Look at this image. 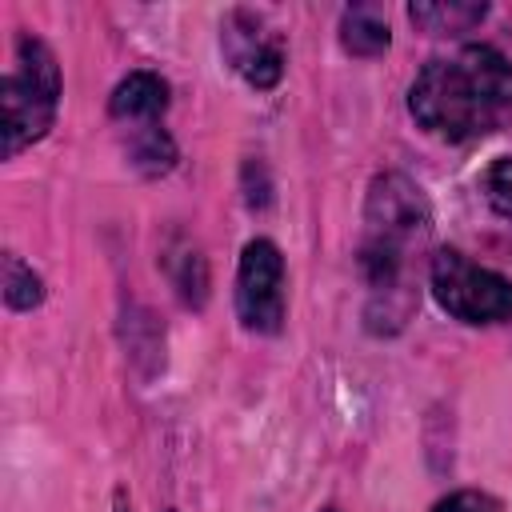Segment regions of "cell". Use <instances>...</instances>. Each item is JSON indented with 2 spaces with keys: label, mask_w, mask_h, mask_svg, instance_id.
I'll list each match as a JSON object with an SVG mask.
<instances>
[{
  "label": "cell",
  "mask_w": 512,
  "mask_h": 512,
  "mask_svg": "<svg viewBox=\"0 0 512 512\" xmlns=\"http://www.w3.org/2000/svg\"><path fill=\"white\" fill-rule=\"evenodd\" d=\"M408 108L420 128L452 144L500 132L512 120V64L488 44L436 56L412 80Z\"/></svg>",
  "instance_id": "6da1fadb"
},
{
  "label": "cell",
  "mask_w": 512,
  "mask_h": 512,
  "mask_svg": "<svg viewBox=\"0 0 512 512\" xmlns=\"http://www.w3.org/2000/svg\"><path fill=\"white\" fill-rule=\"evenodd\" d=\"M60 104V68L44 40L20 36L16 40V64L4 76V156H16L20 148L36 144Z\"/></svg>",
  "instance_id": "7a4b0ae2"
},
{
  "label": "cell",
  "mask_w": 512,
  "mask_h": 512,
  "mask_svg": "<svg viewBox=\"0 0 512 512\" xmlns=\"http://www.w3.org/2000/svg\"><path fill=\"white\" fill-rule=\"evenodd\" d=\"M432 292L444 312L464 324H500L512 320V280L472 264L456 248H440L432 256Z\"/></svg>",
  "instance_id": "3957f363"
},
{
  "label": "cell",
  "mask_w": 512,
  "mask_h": 512,
  "mask_svg": "<svg viewBox=\"0 0 512 512\" xmlns=\"http://www.w3.org/2000/svg\"><path fill=\"white\" fill-rule=\"evenodd\" d=\"M364 220H368V244H384V248L408 252L416 240L428 236L432 208H428L424 192H420L408 176L384 172V176H376L372 188H368Z\"/></svg>",
  "instance_id": "277c9868"
},
{
  "label": "cell",
  "mask_w": 512,
  "mask_h": 512,
  "mask_svg": "<svg viewBox=\"0 0 512 512\" xmlns=\"http://www.w3.org/2000/svg\"><path fill=\"white\" fill-rule=\"evenodd\" d=\"M236 312L252 332H280L284 324V256L272 240H248L236 272Z\"/></svg>",
  "instance_id": "5b68a950"
},
{
  "label": "cell",
  "mask_w": 512,
  "mask_h": 512,
  "mask_svg": "<svg viewBox=\"0 0 512 512\" xmlns=\"http://www.w3.org/2000/svg\"><path fill=\"white\" fill-rule=\"evenodd\" d=\"M224 52L252 88H272L284 72V44L260 28L252 12H232L224 24Z\"/></svg>",
  "instance_id": "8992f818"
},
{
  "label": "cell",
  "mask_w": 512,
  "mask_h": 512,
  "mask_svg": "<svg viewBox=\"0 0 512 512\" xmlns=\"http://www.w3.org/2000/svg\"><path fill=\"white\" fill-rule=\"evenodd\" d=\"M168 108V84L156 72H128L112 92V116L156 124V116Z\"/></svg>",
  "instance_id": "52a82bcc"
},
{
  "label": "cell",
  "mask_w": 512,
  "mask_h": 512,
  "mask_svg": "<svg viewBox=\"0 0 512 512\" xmlns=\"http://www.w3.org/2000/svg\"><path fill=\"white\" fill-rule=\"evenodd\" d=\"M388 40H392L388 20L376 8L356 4V8L344 12V20H340V44L352 56H380V52H388Z\"/></svg>",
  "instance_id": "ba28073f"
},
{
  "label": "cell",
  "mask_w": 512,
  "mask_h": 512,
  "mask_svg": "<svg viewBox=\"0 0 512 512\" xmlns=\"http://www.w3.org/2000/svg\"><path fill=\"white\" fill-rule=\"evenodd\" d=\"M408 16L424 32H448V36H456V32H468L472 24H480L488 16V4H464V0L440 4L436 0V4H412Z\"/></svg>",
  "instance_id": "9c48e42d"
},
{
  "label": "cell",
  "mask_w": 512,
  "mask_h": 512,
  "mask_svg": "<svg viewBox=\"0 0 512 512\" xmlns=\"http://www.w3.org/2000/svg\"><path fill=\"white\" fill-rule=\"evenodd\" d=\"M132 160L144 172H168L176 160V144L160 124H140L136 140H132Z\"/></svg>",
  "instance_id": "30bf717a"
},
{
  "label": "cell",
  "mask_w": 512,
  "mask_h": 512,
  "mask_svg": "<svg viewBox=\"0 0 512 512\" xmlns=\"http://www.w3.org/2000/svg\"><path fill=\"white\" fill-rule=\"evenodd\" d=\"M4 300H8V308H16V312L36 308V304L44 300V284H40V276H36L16 252L4 256Z\"/></svg>",
  "instance_id": "8fae6325"
},
{
  "label": "cell",
  "mask_w": 512,
  "mask_h": 512,
  "mask_svg": "<svg viewBox=\"0 0 512 512\" xmlns=\"http://www.w3.org/2000/svg\"><path fill=\"white\" fill-rule=\"evenodd\" d=\"M484 192H488V204L512 220V156H500L488 172H484Z\"/></svg>",
  "instance_id": "7c38bea8"
},
{
  "label": "cell",
  "mask_w": 512,
  "mask_h": 512,
  "mask_svg": "<svg viewBox=\"0 0 512 512\" xmlns=\"http://www.w3.org/2000/svg\"><path fill=\"white\" fill-rule=\"evenodd\" d=\"M432 512H500V504L488 492H456V496L440 500Z\"/></svg>",
  "instance_id": "4fadbf2b"
},
{
  "label": "cell",
  "mask_w": 512,
  "mask_h": 512,
  "mask_svg": "<svg viewBox=\"0 0 512 512\" xmlns=\"http://www.w3.org/2000/svg\"><path fill=\"white\" fill-rule=\"evenodd\" d=\"M324 512H336V508H324Z\"/></svg>",
  "instance_id": "5bb4252c"
},
{
  "label": "cell",
  "mask_w": 512,
  "mask_h": 512,
  "mask_svg": "<svg viewBox=\"0 0 512 512\" xmlns=\"http://www.w3.org/2000/svg\"><path fill=\"white\" fill-rule=\"evenodd\" d=\"M116 512H124V508H116Z\"/></svg>",
  "instance_id": "9a60e30c"
}]
</instances>
